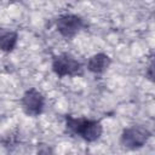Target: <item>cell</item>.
Segmentation results:
<instances>
[{
    "label": "cell",
    "instance_id": "cell-1",
    "mask_svg": "<svg viewBox=\"0 0 155 155\" xmlns=\"http://www.w3.org/2000/svg\"><path fill=\"white\" fill-rule=\"evenodd\" d=\"M65 131L71 136L80 137L87 143H93L102 137L103 125L99 120L85 116L75 117L73 115H65Z\"/></svg>",
    "mask_w": 155,
    "mask_h": 155
},
{
    "label": "cell",
    "instance_id": "cell-2",
    "mask_svg": "<svg viewBox=\"0 0 155 155\" xmlns=\"http://www.w3.org/2000/svg\"><path fill=\"white\" fill-rule=\"evenodd\" d=\"M51 69L59 79L67 78V76L69 78L81 76L84 74L82 63L68 52H62L59 54L53 56Z\"/></svg>",
    "mask_w": 155,
    "mask_h": 155
},
{
    "label": "cell",
    "instance_id": "cell-3",
    "mask_svg": "<svg viewBox=\"0 0 155 155\" xmlns=\"http://www.w3.org/2000/svg\"><path fill=\"white\" fill-rule=\"evenodd\" d=\"M151 138V132L142 126L133 125L122 130L120 136V145L125 150H138L143 148Z\"/></svg>",
    "mask_w": 155,
    "mask_h": 155
},
{
    "label": "cell",
    "instance_id": "cell-4",
    "mask_svg": "<svg viewBox=\"0 0 155 155\" xmlns=\"http://www.w3.org/2000/svg\"><path fill=\"white\" fill-rule=\"evenodd\" d=\"M85 27V19L76 13H64L56 19V29L65 39H73Z\"/></svg>",
    "mask_w": 155,
    "mask_h": 155
},
{
    "label": "cell",
    "instance_id": "cell-5",
    "mask_svg": "<svg viewBox=\"0 0 155 155\" xmlns=\"http://www.w3.org/2000/svg\"><path fill=\"white\" fill-rule=\"evenodd\" d=\"M21 107L25 115L36 117L42 114L45 108V96L35 87H29L24 91L21 98Z\"/></svg>",
    "mask_w": 155,
    "mask_h": 155
},
{
    "label": "cell",
    "instance_id": "cell-6",
    "mask_svg": "<svg viewBox=\"0 0 155 155\" xmlns=\"http://www.w3.org/2000/svg\"><path fill=\"white\" fill-rule=\"evenodd\" d=\"M111 62H113V59L109 54H107L104 52H98V53L92 54L87 59L86 68L92 74L102 75L109 69V67L111 65Z\"/></svg>",
    "mask_w": 155,
    "mask_h": 155
},
{
    "label": "cell",
    "instance_id": "cell-7",
    "mask_svg": "<svg viewBox=\"0 0 155 155\" xmlns=\"http://www.w3.org/2000/svg\"><path fill=\"white\" fill-rule=\"evenodd\" d=\"M18 42V33L13 30L1 31L0 34V51L5 53L12 52Z\"/></svg>",
    "mask_w": 155,
    "mask_h": 155
},
{
    "label": "cell",
    "instance_id": "cell-8",
    "mask_svg": "<svg viewBox=\"0 0 155 155\" xmlns=\"http://www.w3.org/2000/svg\"><path fill=\"white\" fill-rule=\"evenodd\" d=\"M36 154L38 155H53V150L50 145H47L45 143H40V144H38Z\"/></svg>",
    "mask_w": 155,
    "mask_h": 155
},
{
    "label": "cell",
    "instance_id": "cell-9",
    "mask_svg": "<svg viewBox=\"0 0 155 155\" xmlns=\"http://www.w3.org/2000/svg\"><path fill=\"white\" fill-rule=\"evenodd\" d=\"M145 76H147L150 81H154V62H153V61L150 62V64H149L148 68H147Z\"/></svg>",
    "mask_w": 155,
    "mask_h": 155
},
{
    "label": "cell",
    "instance_id": "cell-10",
    "mask_svg": "<svg viewBox=\"0 0 155 155\" xmlns=\"http://www.w3.org/2000/svg\"><path fill=\"white\" fill-rule=\"evenodd\" d=\"M0 34H1V30H0Z\"/></svg>",
    "mask_w": 155,
    "mask_h": 155
}]
</instances>
